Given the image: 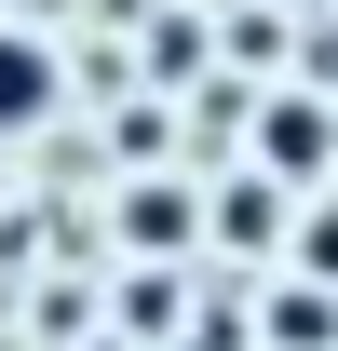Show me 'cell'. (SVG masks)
<instances>
[{"label": "cell", "mask_w": 338, "mask_h": 351, "mask_svg": "<svg viewBox=\"0 0 338 351\" xmlns=\"http://www.w3.org/2000/svg\"><path fill=\"white\" fill-rule=\"evenodd\" d=\"M216 230H230L244 257H271V243H284V189H271V176H257V189H216Z\"/></svg>", "instance_id": "4"}, {"label": "cell", "mask_w": 338, "mask_h": 351, "mask_svg": "<svg viewBox=\"0 0 338 351\" xmlns=\"http://www.w3.org/2000/svg\"><path fill=\"white\" fill-rule=\"evenodd\" d=\"M297 270H311V284L338 298V203H311V230H297Z\"/></svg>", "instance_id": "7"}, {"label": "cell", "mask_w": 338, "mask_h": 351, "mask_svg": "<svg viewBox=\"0 0 338 351\" xmlns=\"http://www.w3.org/2000/svg\"><path fill=\"white\" fill-rule=\"evenodd\" d=\"M338 338V298L325 284H284V298H271V351H325Z\"/></svg>", "instance_id": "5"}, {"label": "cell", "mask_w": 338, "mask_h": 351, "mask_svg": "<svg viewBox=\"0 0 338 351\" xmlns=\"http://www.w3.org/2000/svg\"><path fill=\"white\" fill-rule=\"evenodd\" d=\"M163 324H176V284H163V270H135V284H122V338H163Z\"/></svg>", "instance_id": "6"}, {"label": "cell", "mask_w": 338, "mask_h": 351, "mask_svg": "<svg viewBox=\"0 0 338 351\" xmlns=\"http://www.w3.org/2000/svg\"><path fill=\"white\" fill-rule=\"evenodd\" d=\"M325 149H338V122L311 108V95H257V176H271V189L325 176Z\"/></svg>", "instance_id": "2"}, {"label": "cell", "mask_w": 338, "mask_h": 351, "mask_svg": "<svg viewBox=\"0 0 338 351\" xmlns=\"http://www.w3.org/2000/svg\"><path fill=\"white\" fill-rule=\"evenodd\" d=\"M54 95H68V54H54L41 27H0V135H41Z\"/></svg>", "instance_id": "1"}, {"label": "cell", "mask_w": 338, "mask_h": 351, "mask_svg": "<svg viewBox=\"0 0 338 351\" xmlns=\"http://www.w3.org/2000/svg\"><path fill=\"white\" fill-rule=\"evenodd\" d=\"M122 230H135V243H163V257H176V243L203 230V203H190V189H163V176H149V189H122Z\"/></svg>", "instance_id": "3"}]
</instances>
